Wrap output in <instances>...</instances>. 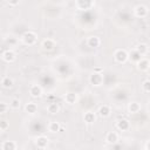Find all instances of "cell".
Segmentation results:
<instances>
[{"mask_svg": "<svg viewBox=\"0 0 150 150\" xmlns=\"http://www.w3.org/2000/svg\"><path fill=\"white\" fill-rule=\"evenodd\" d=\"M35 144H36V146L39 149H46L48 146V144H49V139L46 136H39L35 139Z\"/></svg>", "mask_w": 150, "mask_h": 150, "instance_id": "obj_8", "label": "cell"}, {"mask_svg": "<svg viewBox=\"0 0 150 150\" xmlns=\"http://www.w3.org/2000/svg\"><path fill=\"white\" fill-rule=\"evenodd\" d=\"M93 4H94L93 0H76V6L81 11H84V9L90 8L93 6Z\"/></svg>", "mask_w": 150, "mask_h": 150, "instance_id": "obj_9", "label": "cell"}, {"mask_svg": "<svg viewBox=\"0 0 150 150\" xmlns=\"http://www.w3.org/2000/svg\"><path fill=\"white\" fill-rule=\"evenodd\" d=\"M87 43H88V46H89V47H91V48H96V47H98V46H100L101 40H100V38H98V36L93 35V36H89V38H88Z\"/></svg>", "mask_w": 150, "mask_h": 150, "instance_id": "obj_15", "label": "cell"}, {"mask_svg": "<svg viewBox=\"0 0 150 150\" xmlns=\"http://www.w3.org/2000/svg\"><path fill=\"white\" fill-rule=\"evenodd\" d=\"M139 110H141V104L138 102L132 101L128 104V111L130 114H137V112H139Z\"/></svg>", "mask_w": 150, "mask_h": 150, "instance_id": "obj_14", "label": "cell"}, {"mask_svg": "<svg viewBox=\"0 0 150 150\" xmlns=\"http://www.w3.org/2000/svg\"><path fill=\"white\" fill-rule=\"evenodd\" d=\"M1 57H2V60H4L5 62L11 63V62H14V61L16 60V54H15V52L12 50V49H6L5 52H2Z\"/></svg>", "mask_w": 150, "mask_h": 150, "instance_id": "obj_5", "label": "cell"}, {"mask_svg": "<svg viewBox=\"0 0 150 150\" xmlns=\"http://www.w3.org/2000/svg\"><path fill=\"white\" fill-rule=\"evenodd\" d=\"M20 104H21L20 100L15 97V98H12V101H11V103H9V107H11L12 109L16 110V109H19V108H20Z\"/></svg>", "mask_w": 150, "mask_h": 150, "instance_id": "obj_25", "label": "cell"}, {"mask_svg": "<svg viewBox=\"0 0 150 150\" xmlns=\"http://www.w3.org/2000/svg\"><path fill=\"white\" fill-rule=\"evenodd\" d=\"M21 40H22V42H23L25 45H27V46H33V45L36 42V40H38V35H36L35 32L28 30V32H26V33L22 35Z\"/></svg>", "mask_w": 150, "mask_h": 150, "instance_id": "obj_1", "label": "cell"}, {"mask_svg": "<svg viewBox=\"0 0 150 150\" xmlns=\"http://www.w3.org/2000/svg\"><path fill=\"white\" fill-rule=\"evenodd\" d=\"M110 112H111V110H110V107L108 104H103L98 108V115L101 117H109Z\"/></svg>", "mask_w": 150, "mask_h": 150, "instance_id": "obj_17", "label": "cell"}, {"mask_svg": "<svg viewBox=\"0 0 150 150\" xmlns=\"http://www.w3.org/2000/svg\"><path fill=\"white\" fill-rule=\"evenodd\" d=\"M48 130H49V132H52V134L59 132V131H61V125H60L59 122L53 121V122H50V123L48 124Z\"/></svg>", "mask_w": 150, "mask_h": 150, "instance_id": "obj_20", "label": "cell"}, {"mask_svg": "<svg viewBox=\"0 0 150 150\" xmlns=\"http://www.w3.org/2000/svg\"><path fill=\"white\" fill-rule=\"evenodd\" d=\"M1 84H2L4 88L8 89V88H12V87H13L14 81H13V79L9 77V76H4L2 80H1Z\"/></svg>", "mask_w": 150, "mask_h": 150, "instance_id": "obj_22", "label": "cell"}, {"mask_svg": "<svg viewBox=\"0 0 150 150\" xmlns=\"http://www.w3.org/2000/svg\"><path fill=\"white\" fill-rule=\"evenodd\" d=\"M146 71H148V74H149V75H150V67H149V68H148V70H146Z\"/></svg>", "mask_w": 150, "mask_h": 150, "instance_id": "obj_32", "label": "cell"}, {"mask_svg": "<svg viewBox=\"0 0 150 150\" xmlns=\"http://www.w3.org/2000/svg\"><path fill=\"white\" fill-rule=\"evenodd\" d=\"M143 57V55L135 48V49H132L130 53H129V59L132 61V62H135V63H137L138 61H141V59Z\"/></svg>", "mask_w": 150, "mask_h": 150, "instance_id": "obj_13", "label": "cell"}, {"mask_svg": "<svg viewBox=\"0 0 150 150\" xmlns=\"http://www.w3.org/2000/svg\"><path fill=\"white\" fill-rule=\"evenodd\" d=\"M89 82L94 87H100L103 83V75H102V73L101 71H94L89 76Z\"/></svg>", "mask_w": 150, "mask_h": 150, "instance_id": "obj_3", "label": "cell"}, {"mask_svg": "<svg viewBox=\"0 0 150 150\" xmlns=\"http://www.w3.org/2000/svg\"><path fill=\"white\" fill-rule=\"evenodd\" d=\"M142 89L145 93H150V80H145L142 83Z\"/></svg>", "mask_w": 150, "mask_h": 150, "instance_id": "obj_27", "label": "cell"}, {"mask_svg": "<svg viewBox=\"0 0 150 150\" xmlns=\"http://www.w3.org/2000/svg\"><path fill=\"white\" fill-rule=\"evenodd\" d=\"M7 109H8V104L5 103V102H1L0 103V114H6L7 112Z\"/></svg>", "mask_w": 150, "mask_h": 150, "instance_id": "obj_28", "label": "cell"}, {"mask_svg": "<svg viewBox=\"0 0 150 150\" xmlns=\"http://www.w3.org/2000/svg\"><path fill=\"white\" fill-rule=\"evenodd\" d=\"M136 49H137L142 55H145V54L148 53V50H149V48H148V46H146L145 43H139V45H137Z\"/></svg>", "mask_w": 150, "mask_h": 150, "instance_id": "obj_24", "label": "cell"}, {"mask_svg": "<svg viewBox=\"0 0 150 150\" xmlns=\"http://www.w3.org/2000/svg\"><path fill=\"white\" fill-rule=\"evenodd\" d=\"M114 59L118 63H124L129 59V53L125 49H116L114 53Z\"/></svg>", "mask_w": 150, "mask_h": 150, "instance_id": "obj_2", "label": "cell"}, {"mask_svg": "<svg viewBox=\"0 0 150 150\" xmlns=\"http://www.w3.org/2000/svg\"><path fill=\"white\" fill-rule=\"evenodd\" d=\"M8 128H9L8 122L5 121V120H1V121H0V131H1V132H5Z\"/></svg>", "mask_w": 150, "mask_h": 150, "instance_id": "obj_26", "label": "cell"}, {"mask_svg": "<svg viewBox=\"0 0 150 150\" xmlns=\"http://www.w3.org/2000/svg\"><path fill=\"white\" fill-rule=\"evenodd\" d=\"M25 111L29 115H34L36 111H38V104L34 103V102H28L26 105H25Z\"/></svg>", "mask_w": 150, "mask_h": 150, "instance_id": "obj_16", "label": "cell"}, {"mask_svg": "<svg viewBox=\"0 0 150 150\" xmlns=\"http://www.w3.org/2000/svg\"><path fill=\"white\" fill-rule=\"evenodd\" d=\"M117 141H118V135H117V132H115V131H110V132H108L107 135H105V142L108 143V144H115V143H117Z\"/></svg>", "mask_w": 150, "mask_h": 150, "instance_id": "obj_11", "label": "cell"}, {"mask_svg": "<svg viewBox=\"0 0 150 150\" xmlns=\"http://www.w3.org/2000/svg\"><path fill=\"white\" fill-rule=\"evenodd\" d=\"M20 1H21V0H7V2H8L11 6H13V7H14V6H18V5L20 4Z\"/></svg>", "mask_w": 150, "mask_h": 150, "instance_id": "obj_29", "label": "cell"}, {"mask_svg": "<svg viewBox=\"0 0 150 150\" xmlns=\"http://www.w3.org/2000/svg\"><path fill=\"white\" fill-rule=\"evenodd\" d=\"M29 94H30V96L34 97V98L41 97V96H42V88H41L40 86H38V84H33V86H30V88H29Z\"/></svg>", "mask_w": 150, "mask_h": 150, "instance_id": "obj_6", "label": "cell"}, {"mask_svg": "<svg viewBox=\"0 0 150 150\" xmlns=\"http://www.w3.org/2000/svg\"><path fill=\"white\" fill-rule=\"evenodd\" d=\"M18 145L14 141H5L1 144V149L2 150H16Z\"/></svg>", "mask_w": 150, "mask_h": 150, "instance_id": "obj_19", "label": "cell"}, {"mask_svg": "<svg viewBox=\"0 0 150 150\" xmlns=\"http://www.w3.org/2000/svg\"><path fill=\"white\" fill-rule=\"evenodd\" d=\"M41 47H42L43 50L50 52V50L54 49V47H55V42H54V40H52V39H45V40L42 41V43H41Z\"/></svg>", "mask_w": 150, "mask_h": 150, "instance_id": "obj_10", "label": "cell"}, {"mask_svg": "<svg viewBox=\"0 0 150 150\" xmlns=\"http://www.w3.org/2000/svg\"><path fill=\"white\" fill-rule=\"evenodd\" d=\"M64 101L68 103V104H75L77 102V95L75 93H67L64 95Z\"/></svg>", "mask_w": 150, "mask_h": 150, "instance_id": "obj_18", "label": "cell"}, {"mask_svg": "<svg viewBox=\"0 0 150 150\" xmlns=\"http://www.w3.org/2000/svg\"><path fill=\"white\" fill-rule=\"evenodd\" d=\"M94 71H102V68H95Z\"/></svg>", "mask_w": 150, "mask_h": 150, "instance_id": "obj_31", "label": "cell"}, {"mask_svg": "<svg viewBox=\"0 0 150 150\" xmlns=\"http://www.w3.org/2000/svg\"><path fill=\"white\" fill-rule=\"evenodd\" d=\"M47 110H48L49 114L55 115V114H57V112L60 111V105H59L56 102H52V103H49V104L47 105Z\"/></svg>", "mask_w": 150, "mask_h": 150, "instance_id": "obj_21", "label": "cell"}, {"mask_svg": "<svg viewBox=\"0 0 150 150\" xmlns=\"http://www.w3.org/2000/svg\"><path fill=\"white\" fill-rule=\"evenodd\" d=\"M144 148H145L146 150H150V141H148V142L145 143V145H144Z\"/></svg>", "mask_w": 150, "mask_h": 150, "instance_id": "obj_30", "label": "cell"}, {"mask_svg": "<svg viewBox=\"0 0 150 150\" xmlns=\"http://www.w3.org/2000/svg\"><path fill=\"white\" fill-rule=\"evenodd\" d=\"M136 64H137V69H138V70H141V71H146L148 68L150 67V61H149L148 59L142 57L141 61H138Z\"/></svg>", "mask_w": 150, "mask_h": 150, "instance_id": "obj_12", "label": "cell"}, {"mask_svg": "<svg viewBox=\"0 0 150 150\" xmlns=\"http://www.w3.org/2000/svg\"><path fill=\"white\" fill-rule=\"evenodd\" d=\"M83 120H84V122L88 123V124L94 123L95 120H96V115H95V112H93V111H87V112L84 114V116H83Z\"/></svg>", "mask_w": 150, "mask_h": 150, "instance_id": "obj_23", "label": "cell"}, {"mask_svg": "<svg viewBox=\"0 0 150 150\" xmlns=\"http://www.w3.org/2000/svg\"><path fill=\"white\" fill-rule=\"evenodd\" d=\"M148 13H149V9L144 5H137L134 8V14H135L136 18H141V19L142 18H145L148 15Z\"/></svg>", "mask_w": 150, "mask_h": 150, "instance_id": "obj_4", "label": "cell"}, {"mask_svg": "<svg viewBox=\"0 0 150 150\" xmlns=\"http://www.w3.org/2000/svg\"><path fill=\"white\" fill-rule=\"evenodd\" d=\"M116 128L121 131H128L130 129V122L125 118H122V120H118L116 122Z\"/></svg>", "mask_w": 150, "mask_h": 150, "instance_id": "obj_7", "label": "cell"}]
</instances>
